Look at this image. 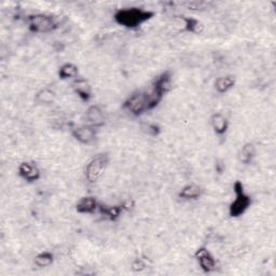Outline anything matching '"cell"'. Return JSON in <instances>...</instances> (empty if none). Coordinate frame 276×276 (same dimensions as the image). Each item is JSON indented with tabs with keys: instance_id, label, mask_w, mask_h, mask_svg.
<instances>
[{
	"instance_id": "2e32d148",
	"label": "cell",
	"mask_w": 276,
	"mask_h": 276,
	"mask_svg": "<svg viewBox=\"0 0 276 276\" xmlns=\"http://www.w3.org/2000/svg\"><path fill=\"white\" fill-rule=\"evenodd\" d=\"M75 90H76L77 94L81 98H83L84 100L89 99V97H90V88H89V86H88L86 81H83V80L78 81L75 84Z\"/></svg>"
},
{
	"instance_id": "9a60e30c",
	"label": "cell",
	"mask_w": 276,
	"mask_h": 276,
	"mask_svg": "<svg viewBox=\"0 0 276 276\" xmlns=\"http://www.w3.org/2000/svg\"><path fill=\"white\" fill-rule=\"evenodd\" d=\"M54 257L49 251H42L35 257V264L38 268H47L52 264Z\"/></svg>"
},
{
	"instance_id": "5b68a950",
	"label": "cell",
	"mask_w": 276,
	"mask_h": 276,
	"mask_svg": "<svg viewBox=\"0 0 276 276\" xmlns=\"http://www.w3.org/2000/svg\"><path fill=\"white\" fill-rule=\"evenodd\" d=\"M74 137L81 144H91L96 138L95 127L92 125H82L74 129Z\"/></svg>"
},
{
	"instance_id": "30bf717a",
	"label": "cell",
	"mask_w": 276,
	"mask_h": 276,
	"mask_svg": "<svg viewBox=\"0 0 276 276\" xmlns=\"http://www.w3.org/2000/svg\"><path fill=\"white\" fill-rule=\"evenodd\" d=\"M202 194V189L199 187L198 184H190L184 185L179 192V196L184 200H195L199 199Z\"/></svg>"
},
{
	"instance_id": "4fadbf2b",
	"label": "cell",
	"mask_w": 276,
	"mask_h": 276,
	"mask_svg": "<svg viewBox=\"0 0 276 276\" xmlns=\"http://www.w3.org/2000/svg\"><path fill=\"white\" fill-rule=\"evenodd\" d=\"M256 155V148L252 144H246L240 151V161L244 164H249Z\"/></svg>"
},
{
	"instance_id": "277c9868",
	"label": "cell",
	"mask_w": 276,
	"mask_h": 276,
	"mask_svg": "<svg viewBox=\"0 0 276 276\" xmlns=\"http://www.w3.org/2000/svg\"><path fill=\"white\" fill-rule=\"evenodd\" d=\"M56 23L52 16L46 14H36L30 18V28L36 32H49L53 31Z\"/></svg>"
},
{
	"instance_id": "3957f363",
	"label": "cell",
	"mask_w": 276,
	"mask_h": 276,
	"mask_svg": "<svg viewBox=\"0 0 276 276\" xmlns=\"http://www.w3.org/2000/svg\"><path fill=\"white\" fill-rule=\"evenodd\" d=\"M108 165V156L105 154H99L93 157L86 166V177L90 183H96Z\"/></svg>"
},
{
	"instance_id": "8992f818",
	"label": "cell",
	"mask_w": 276,
	"mask_h": 276,
	"mask_svg": "<svg viewBox=\"0 0 276 276\" xmlns=\"http://www.w3.org/2000/svg\"><path fill=\"white\" fill-rule=\"evenodd\" d=\"M195 258L198 260L200 267L205 272H211L216 269V259L214 258L212 253L205 248L198 249L195 253Z\"/></svg>"
},
{
	"instance_id": "8fae6325",
	"label": "cell",
	"mask_w": 276,
	"mask_h": 276,
	"mask_svg": "<svg viewBox=\"0 0 276 276\" xmlns=\"http://www.w3.org/2000/svg\"><path fill=\"white\" fill-rule=\"evenodd\" d=\"M211 124H212L213 128L215 129V132L217 134H220V135H222V134L227 132L228 125H229L227 118L221 114L213 115L212 119H211Z\"/></svg>"
},
{
	"instance_id": "e0dca14e",
	"label": "cell",
	"mask_w": 276,
	"mask_h": 276,
	"mask_svg": "<svg viewBox=\"0 0 276 276\" xmlns=\"http://www.w3.org/2000/svg\"><path fill=\"white\" fill-rule=\"evenodd\" d=\"M37 99L40 101L41 104H50L52 103L54 99V93L50 90H41L40 92L37 94Z\"/></svg>"
},
{
	"instance_id": "5bb4252c",
	"label": "cell",
	"mask_w": 276,
	"mask_h": 276,
	"mask_svg": "<svg viewBox=\"0 0 276 276\" xmlns=\"http://www.w3.org/2000/svg\"><path fill=\"white\" fill-rule=\"evenodd\" d=\"M78 75V67L71 63H66L61 66L59 70V76L61 79L75 78Z\"/></svg>"
},
{
	"instance_id": "6da1fadb",
	"label": "cell",
	"mask_w": 276,
	"mask_h": 276,
	"mask_svg": "<svg viewBox=\"0 0 276 276\" xmlns=\"http://www.w3.org/2000/svg\"><path fill=\"white\" fill-rule=\"evenodd\" d=\"M152 16V12L138 8H126L118 11L115 20L118 24L122 26L134 28L145 23Z\"/></svg>"
},
{
	"instance_id": "7c38bea8",
	"label": "cell",
	"mask_w": 276,
	"mask_h": 276,
	"mask_svg": "<svg viewBox=\"0 0 276 276\" xmlns=\"http://www.w3.org/2000/svg\"><path fill=\"white\" fill-rule=\"evenodd\" d=\"M235 79L231 76H224L218 78L215 82V89L218 93H227L234 87Z\"/></svg>"
},
{
	"instance_id": "7a4b0ae2",
	"label": "cell",
	"mask_w": 276,
	"mask_h": 276,
	"mask_svg": "<svg viewBox=\"0 0 276 276\" xmlns=\"http://www.w3.org/2000/svg\"><path fill=\"white\" fill-rule=\"evenodd\" d=\"M235 200L230 206V215L232 217H239L247 211L250 205V198L245 193L243 184L240 182H236L234 184Z\"/></svg>"
},
{
	"instance_id": "52a82bcc",
	"label": "cell",
	"mask_w": 276,
	"mask_h": 276,
	"mask_svg": "<svg viewBox=\"0 0 276 276\" xmlns=\"http://www.w3.org/2000/svg\"><path fill=\"white\" fill-rule=\"evenodd\" d=\"M19 174L22 178H24L28 183L36 182V180H38L39 177H40V171H39V168L35 164H31V163L28 162L22 163L20 165Z\"/></svg>"
},
{
	"instance_id": "ba28073f",
	"label": "cell",
	"mask_w": 276,
	"mask_h": 276,
	"mask_svg": "<svg viewBox=\"0 0 276 276\" xmlns=\"http://www.w3.org/2000/svg\"><path fill=\"white\" fill-rule=\"evenodd\" d=\"M86 117L88 122L90 123V125H92L94 127L103 125L105 122L104 111L101 110L98 106H95V105L89 107Z\"/></svg>"
},
{
	"instance_id": "9c48e42d",
	"label": "cell",
	"mask_w": 276,
	"mask_h": 276,
	"mask_svg": "<svg viewBox=\"0 0 276 276\" xmlns=\"http://www.w3.org/2000/svg\"><path fill=\"white\" fill-rule=\"evenodd\" d=\"M98 204L93 196H84L77 203V212L80 214H91L96 211Z\"/></svg>"
}]
</instances>
